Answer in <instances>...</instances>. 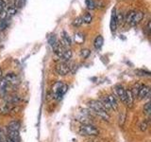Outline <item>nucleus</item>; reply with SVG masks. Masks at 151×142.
<instances>
[{"instance_id":"nucleus-1","label":"nucleus","mask_w":151,"mask_h":142,"mask_svg":"<svg viewBox=\"0 0 151 142\" xmlns=\"http://www.w3.org/2000/svg\"><path fill=\"white\" fill-rule=\"evenodd\" d=\"M144 18V12L140 11H132L127 14L126 21L130 26H136L143 20Z\"/></svg>"},{"instance_id":"nucleus-2","label":"nucleus","mask_w":151,"mask_h":142,"mask_svg":"<svg viewBox=\"0 0 151 142\" xmlns=\"http://www.w3.org/2000/svg\"><path fill=\"white\" fill-rule=\"evenodd\" d=\"M78 133L85 136H96L99 135V130L92 124H83L80 126Z\"/></svg>"},{"instance_id":"nucleus-3","label":"nucleus","mask_w":151,"mask_h":142,"mask_svg":"<svg viewBox=\"0 0 151 142\" xmlns=\"http://www.w3.org/2000/svg\"><path fill=\"white\" fill-rule=\"evenodd\" d=\"M71 68H72V66H71V64L68 63V62H61V63L56 65L55 71L59 75L64 76V75H67L70 72Z\"/></svg>"},{"instance_id":"nucleus-4","label":"nucleus","mask_w":151,"mask_h":142,"mask_svg":"<svg viewBox=\"0 0 151 142\" xmlns=\"http://www.w3.org/2000/svg\"><path fill=\"white\" fill-rule=\"evenodd\" d=\"M16 9L14 7H9L5 9H3L2 12H0V19H5V20H9L13 15L16 14Z\"/></svg>"},{"instance_id":"nucleus-5","label":"nucleus","mask_w":151,"mask_h":142,"mask_svg":"<svg viewBox=\"0 0 151 142\" xmlns=\"http://www.w3.org/2000/svg\"><path fill=\"white\" fill-rule=\"evenodd\" d=\"M4 78L6 80L8 85H12V86H17L19 83H20V80H19L18 76L14 73H9Z\"/></svg>"},{"instance_id":"nucleus-6","label":"nucleus","mask_w":151,"mask_h":142,"mask_svg":"<svg viewBox=\"0 0 151 142\" xmlns=\"http://www.w3.org/2000/svg\"><path fill=\"white\" fill-rule=\"evenodd\" d=\"M88 106L91 108L93 111H106L107 112L106 108L103 106L101 101H99L92 99V101H88Z\"/></svg>"},{"instance_id":"nucleus-7","label":"nucleus","mask_w":151,"mask_h":142,"mask_svg":"<svg viewBox=\"0 0 151 142\" xmlns=\"http://www.w3.org/2000/svg\"><path fill=\"white\" fill-rule=\"evenodd\" d=\"M8 83L5 78H0V98H5L8 91Z\"/></svg>"},{"instance_id":"nucleus-8","label":"nucleus","mask_w":151,"mask_h":142,"mask_svg":"<svg viewBox=\"0 0 151 142\" xmlns=\"http://www.w3.org/2000/svg\"><path fill=\"white\" fill-rule=\"evenodd\" d=\"M150 92V88L147 85H141L140 90H139V93H138V97L140 99H144L149 95Z\"/></svg>"},{"instance_id":"nucleus-9","label":"nucleus","mask_w":151,"mask_h":142,"mask_svg":"<svg viewBox=\"0 0 151 142\" xmlns=\"http://www.w3.org/2000/svg\"><path fill=\"white\" fill-rule=\"evenodd\" d=\"M111 30L115 31L117 28V20H116V9H113L111 11V23H110Z\"/></svg>"},{"instance_id":"nucleus-10","label":"nucleus","mask_w":151,"mask_h":142,"mask_svg":"<svg viewBox=\"0 0 151 142\" xmlns=\"http://www.w3.org/2000/svg\"><path fill=\"white\" fill-rule=\"evenodd\" d=\"M115 91L117 96L119 97V99L123 102H125V99H126V89H124V87L122 85H116L115 86Z\"/></svg>"},{"instance_id":"nucleus-11","label":"nucleus","mask_w":151,"mask_h":142,"mask_svg":"<svg viewBox=\"0 0 151 142\" xmlns=\"http://www.w3.org/2000/svg\"><path fill=\"white\" fill-rule=\"evenodd\" d=\"M8 138L12 140L13 142H20V135H19V132L8 130Z\"/></svg>"},{"instance_id":"nucleus-12","label":"nucleus","mask_w":151,"mask_h":142,"mask_svg":"<svg viewBox=\"0 0 151 142\" xmlns=\"http://www.w3.org/2000/svg\"><path fill=\"white\" fill-rule=\"evenodd\" d=\"M134 102V98L132 96V94L130 92V90H126V99H125V103L127 104V106L132 107Z\"/></svg>"},{"instance_id":"nucleus-13","label":"nucleus","mask_w":151,"mask_h":142,"mask_svg":"<svg viewBox=\"0 0 151 142\" xmlns=\"http://www.w3.org/2000/svg\"><path fill=\"white\" fill-rule=\"evenodd\" d=\"M107 99H108L109 104H110L111 109H113L114 111H116L117 109H118V104H117V101H116L115 97L113 96V95H110V96H108V97H107Z\"/></svg>"},{"instance_id":"nucleus-14","label":"nucleus","mask_w":151,"mask_h":142,"mask_svg":"<svg viewBox=\"0 0 151 142\" xmlns=\"http://www.w3.org/2000/svg\"><path fill=\"white\" fill-rule=\"evenodd\" d=\"M20 123H19V121L17 120H13L12 122L9 123L8 125V130H11V131H17L19 132V130H20Z\"/></svg>"},{"instance_id":"nucleus-15","label":"nucleus","mask_w":151,"mask_h":142,"mask_svg":"<svg viewBox=\"0 0 151 142\" xmlns=\"http://www.w3.org/2000/svg\"><path fill=\"white\" fill-rule=\"evenodd\" d=\"M61 45L66 46V47H68V46H71V39H70L69 35L65 31L63 32V38H61Z\"/></svg>"},{"instance_id":"nucleus-16","label":"nucleus","mask_w":151,"mask_h":142,"mask_svg":"<svg viewBox=\"0 0 151 142\" xmlns=\"http://www.w3.org/2000/svg\"><path fill=\"white\" fill-rule=\"evenodd\" d=\"M104 44V39H103V37L101 35H98L96 37V39H94L93 41V46L94 47H96V49H100L102 46Z\"/></svg>"},{"instance_id":"nucleus-17","label":"nucleus","mask_w":151,"mask_h":142,"mask_svg":"<svg viewBox=\"0 0 151 142\" xmlns=\"http://www.w3.org/2000/svg\"><path fill=\"white\" fill-rule=\"evenodd\" d=\"M63 83L61 82H57V83H55L53 84V86H52V92L54 93V97L55 98L58 96V94L60 92V88L63 87Z\"/></svg>"},{"instance_id":"nucleus-18","label":"nucleus","mask_w":151,"mask_h":142,"mask_svg":"<svg viewBox=\"0 0 151 142\" xmlns=\"http://www.w3.org/2000/svg\"><path fill=\"white\" fill-rule=\"evenodd\" d=\"M74 41L77 43V44L80 45V44H83L84 42V35L82 34L81 32H76L74 34Z\"/></svg>"},{"instance_id":"nucleus-19","label":"nucleus","mask_w":151,"mask_h":142,"mask_svg":"<svg viewBox=\"0 0 151 142\" xmlns=\"http://www.w3.org/2000/svg\"><path fill=\"white\" fill-rule=\"evenodd\" d=\"M48 43H49V45H50L52 47H53V49H54V47H55L57 45L59 44V42L57 41V38H56V36H55L54 34L48 36Z\"/></svg>"},{"instance_id":"nucleus-20","label":"nucleus","mask_w":151,"mask_h":142,"mask_svg":"<svg viewBox=\"0 0 151 142\" xmlns=\"http://www.w3.org/2000/svg\"><path fill=\"white\" fill-rule=\"evenodd\" d=\"M67 89H68V86L66 84H63V87L60 88V92H59V94H58V96L56 97V99H60L61 98H63V95L66 93V91H67Z\"/></svg>"},{"instance_id":"nucleus-21","label":"nucleus","mask_w":151,"mask_h":142,"mask_svg":"<svg viewBox=\"0 0 151 142\" xmlns=\"http://www.w3.org/2000/svg\"><path fill=\"white\" fill-rule=\"evenodd\" d=\"M81 18H82L83 23H86V24H90V23L92 22V20H93L92 14H91V13H89V12H86V13H85Z\"/></svg>"},{"instance_id":"nucleus-22","label":"nucleus","mask_w":151,"mask_h":142,"mask_svg":"<svg viewBox=\"0 0 151 142\" xmlns=\"http://www.w3.org/2000/svg\"><path fill=\"white\" fill-rule=\"evenodd\" d=\"M140 87H141V85H140V84H136L135 86H134L133 88H132V90H130V92H131L132 96H133L134 99L138 97V93H139Z\"/></svg>"},{"instance_id":"nucleus-23","label":"nucleus","mask_w":151,"mask_h":142,"mask_svg":"<svg viewBox=\"0 0 151 142\" xmlns=\"http://www.w3.org/2000/svg\"><path fill=\"white\" fill-rule=\"evenodd\" d=\"M90 54H91V51H90L88 49H83L80 50V56L84 59L88 58V57L90 56Z\"/></svg>"},{"instance_id":"nucleus-24","label":"nucleus","mask_w":151,"mask_h":142,"mask_svg":"<svg viewBox=\"0 0 151 142\" xmlns=\"http://www.w3.org/2000/svg\"><path fill=\"white\" fill-rule=\"evenodd\" d=\"M85 3H86V6L89 9H93L96 8V3L93 0H85Z\"/></svg>"},{"instance_id":"nucleus-25","label":"nucleus","mask_w":151,"mask_h":142,"mask_svg":"<svg viewBox=\"0 0 151 142\" xmlns=\"http://www.w3.org/2000/svg\"><path fill=\"white\" fill-rule=\"evenodd\" d=\"M82 24H83V21H82V18L81 17H77L73 21V25L75 27H79V26H81Z\"/></svg>"},{"instance_id":"nucleus-26","label":"nucleus","mask_w":151,"mask_h":142,"mask_svg":"<svg viewBox=\"0 0 151 142\" xmlns=\"http://www.w3.org/2000/svg\"><path fill=\"white\" fill-rule=\"evenodd\" d=\"M8 21L5 19H0V30H4L8 27Z\"/></svg>"},{"instance_id":"nucleus-27","label":"nucleus","mask_w":151,"mask_h":142,"mask_svg":"<svg viewBox=\"0 0 151 142\" xmlns=\"http://www.w3.org/2000/svg\"><path fill=\"white\" fill-rule=\"evenodd\" d=\"M144 112L146 114V115H150L151 113V105H150V102H146L144 106Z\"/></svg>"},{"instance_id":"nucleus-28","label":"nucleus","mask_w":151,"mask_h":142,"mask_svg":"<svg viewBox=\"0 0 151 142\" xmlns=\"http://www.w3.org/2000/svg\"><path fill=\"white\" fill-rule=\"evenodd\" d=\"M146 129H147V123H146L145 121L142 122V123H141V125H140V130L144 132V131H145Z\"/></svg>"},{"instance_id":"nucleus-29","label":"nucleus","mask_w":151,"mask_h":142,"mask_svg":"<svg viewBox=\"0 0 151 142\" xmlns=\"http://www.w3.org/2000/svg\"><path fill=\"white\" fill-rule=\"evenodd\" d=\"M6 2L4 1V0H0V12H2L3 9H6Z\"/></svg>"},{"instance_id":"nucleus-30","label":"nucleus","mask_w":151,"mask_h":142,"mask_svg":"<svg viewBox=\"0 0 151 142\" xmlns=\"http://www.w3.org/2000/svg\"><path fill=\"white\" fill-rule=\"evenodd\" d=\"M0 142H3V138H2V134H1V131H0Z\"/></svg>"},{"instance_id":"nucleus-31","label":"nucleus","mask_w":151,"mask_h":142,"mask_svg":"<svg viewBox=\"0 0 151 142\" xmlns=\"http://www.w3.org/2000/svg\"><path fill=\"white\" fill-rule=\"evenodd\" d=\"M5 142H13V141H12V140H11L9 138H7L6 140H5Z\"/></svg>"},{"instance_id":"nucleus-32","label":"nucleus","mask_w":151,"mask_h":142,"mask_svg":"<svg viewBox=\"0 0 151 142\" xmlns=\"http://www.w3.org/2000/svg\"><path fill=\"white\" fill-rule=\"evenodd\" d=\"M1 76H2V69L0 68V78H1Z\"/></svg>"}]
</instances>
